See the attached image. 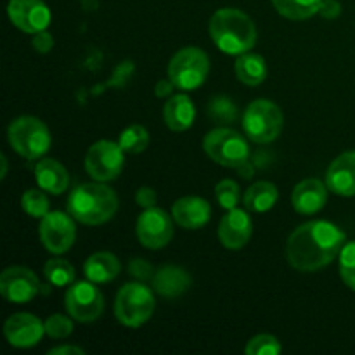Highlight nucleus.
<instances>
[{
    "label": "nucleus",
    "instance_id": "72a5a7b5",
    "mask_svg": "<svg viewBox=\"0 0 355 355\" xmlns=\"http://www.w3.org/2000/svg\"><path fill=\"white\" fill-rule=\"evenodd\" d=\"M208 113H210V116L214 118L215 121L231 123V121H234L238 110H236V106L227 99V97H215L210 103V106H208Z\"/></svg>",
    "mask_w": 355,
    "mask_h": 355
},
{
    "label": "nucleus",
    "instance_id": "58836bf2",
    "mask_svg": "<svg viewBox=\"0 0 355 355\" xmlns=\"http://www.w3.org/2000/svg\"><path fill=\"white\" fill-rule=\"evenodd\" d=\"M151 272V267L148 266V263L144 262V260H132L130 262V274L134 277H137V279H144V277H148Z\"/></svg>",
    "mask_w": 355,
    "mask_h": 355
},
{
    "label": "nucleus",
    "instance_id": "f257e3e1",
    "mask_svg": "<svg viewBox=\"0 0 355 355\" xmlns=\"http://www.w3.org/2000/svg\"><path fill=\"white\" fill-rule=\"evenodd\" d=\"M345 246V234L328 220H311L290 234L286 243L288 263L298 272H315L328 267Z\"/></svg>",
    "mask_w": 355,
    "mask_h": 355
},
{
    "label": "nucleus",
    "instance_id": "ea45409f",
    "mask_svg": "<svg viewBox=\"0 0 355 355\" xmlns=\"http://www.w3.org/2000/svg\"><path fill=\"white\" fill-rule=\"evenodd\" d=\"M49 355H85V350L75 345H61L49 350Z\"/></svg>",
    "mask_w": 355,
    "mask_h": 355
},
{
    "label": "nucleus",
    "instance_id": "f03ea898",
    "mask_svg": "<svg viewBox=\"0 0 355 355\" xmlns=\"http://www.w3.org/2000/svg\"><path fill=\"white\" fill-rule=\"evenodd\" d=\"M210 37L222 52L241 55L257 44V28L248 14L239 9H218L210 19Z\"/></svg>",
    "mask_w": 355,
    "mask_h": 355
},
{
    "label": "nucleus",
    "instance_id": "cd10ccee",
    "mask_svg": "<svg viewBox=\"0 0 355 355\" xmlns=\"http://www.w3.org/2000/svg\"><path fill=\"white\" fill-rule=\"evenodd\" d=\"M149 141H151L149 139V132L142 125H130V127H127L120 134L118 144L128 155H139V153L146 151V148L149 146Z\"/></svg>",
    "mask_w": 355,
    "mask_h": 355
},
{
    "label": "nucleus",
    "instance_id": "5701e85b",
    "mask_svg": "<svg viewBox=\"0 0 355 355\" xmlns=\"http://www.w3.org/2000/svg\"><path fill=\"white\" fill-rule=\"evenodd\" d=\"M35 180L45 193L62 194L69 186V175L55 159H42L35 166Z\"/></svg>",
    "mask_w": 355,
    "mask_h": 355
},
{
    "label": "nucleus",
    "instance_id": "a878e982",
    "mask_svg": "<svg viewBox=\"0 0 355 355\" xmlns=\"http://www.w3.org/2000/svg\"><path fill=\"white\" fill-rule=\"evenodd\" d=\"M322 0H272L277 12L286 19L305 21L319 12Z\"/></svg>",
    "mask_w": 355,
    "mask_h": 355
},
{
    "label": "nucleus",
    "instance_id": "2f4dec72",
    "mask_svg": "<svg viewBox=\"0 0 355 355\" xmlns=\"http://www.w3.org/2000/svg\"><path fill=\"white\" fill-rule=\"evenodd\" d=\"M215 196L218 205L225 210H232L239 203V186L231 179H224L215 186Z\"/></svg>",
    "mask_w": 355,
    "mask_h": 355
},
{
    "label": "nucleus",
    "instance_id": "20e7f679",
    "mask_svg": "<svg viewBox=\"0 0 355 355\" xmlns=\"http://www.w3.org/2000/svg\"><path fill=\"white\" fill-rule=\"evenodd\" d=\"M7 139L10 148L26 159H40L52 144L47 125L28 114L10 121Z\"/></svg>",
    "mask_w": 355,
    "mask_h": 355
},
{
    "label": "nucleus",
    "instance_id": "4c0bfd02",
    "mask_svg": "<svg viewBox=\"0 0 355 355\" xmlns=\"http://www.w3.org/2000/svg\"><path fill=\"white\" fill-rule=\"evenodd\" d=\"M175 83L172 82L170 78H165V80H159L158 83H156V96L159 97V99H165V97H172L173 92H175Z\"/></svg>",
    "mask_w": 355,
    "mask_h": 355
},
{
    "label": "nucleus",
    "instance_id": "9d476101",
    "mask_svg": "<svg viewBox=\"0 0 355 355\" xmlns=\"http://www.w3.org/2000/svg\"><path fill=\"white\" fill-rule=\"evenodd\" d=\"M66 312L78 322H92L104 312V297L92 281H78L64 295Z\"/></svg>",
    "mask_w": 355,
    "mask_h": 355
},
{
    "label": "nucleus",
    "instance_id": "79ce46f5",
    "mask_svg": "<svg viewBox=\"0 0 355 355\" xmlns=\"http://www.w3.org/2000/svg\"><path fill=\"white\" fill-rule=\"evenodd\" d=\"M0 165H2V172H0V179H6L7 175V158L6 156H0Z\"/></svg>",
    "mask_w": 355,
    "mask_h": 355
},
{
    "label": "nucleus",
    "instance_id": "ddd939ff",
    "mask_svg": "<svg viewBox=\"0 0 355 355\" xmlns=\"http://www.w3.org/2000/svg\"><path fill=\"white\" fill-rule=\"evenodd\" d=\"M0 293L10 304H26L40 293V281L28 267H7L0 276Z\"/></svg>",
    "mask_w": 355,
    "mask_h": 355
},
{
    "label": "nucleus",
    "instance_id": "7c9ffc66",
    "mask_svg": "<svg viewBox=\"0 0 355 355\" xmlns=\"http://www.w3.org/2000/svg\"><path fill=\"white\" fill-rule=\"evenodd\" d=\"M246 355H279L281 343L272 335H257L246 343Z\"/></svg>",
    "mask_w": 355,
    "mask_h": 355
},
{
    "label": "nucleus",
    "instance_id": "412c9836",
    "mask_svg": "<svg viewBox=\"0 0 355 355\" xmlns=\"http://www.w3.org/2000/svg\"><path fill=\"white\" fill-rule=\"evenodd\" d=\"M196 107L186 94H175L163 107V120L172 132H186L194 123Z\"/></svg>",
    "mask_w": 355,
    "mask_h": 355
},
{
    "label": "nucleus",
    "instance_id": "9b49d317",
    "mask_svg": "<svg viewBox=\"0 0 355 355\" xmlns=\"http://www.w3.org/2000/svg\"><path fill=\"white\" fill-rule=\"evenodd\" d=\"M38 234L47 252L62 255L71 248L76 239L75 218L64 211H49L44 218H40Z\"/></svg>",
    "mask_w": 355,
    "mask_h": 355
},
{
    "label": "nucleus",
    "instance_id": "c9c22d12",
    "mask_svg": "<svg viewBox=\"0 0 355 355\" xmlns=\"http://www.w3.org/2000/svg\"><path fill=\"white\" fill-rule=\"evenodd\" d=\"M156 200H158V196H156V191L151 189V187H141V189L135 193V201H137L139 207H142L144 210L146 208L155 207Z\"/></svg>",
    "mask_w": 355,
    "mask_h": 355
},
{
    "label": "nucleus",
    "instance_id": "4468645a",
    "mask_svg": "<svg viewBox=\"0 0 355 355\" xmlns=\"http://www.w3.org/2000/svg\"><path fill=\"white\" fill-rule=\"evenodd\" d=\"M10 23L24 33H38L51 24V10L44 0H10L7 6Z\"/></svg>",
    "mask_w": 355,
    "mask_h": 355
},
{
    "label": "nucleus",
    "instance_id": "0eeeda50",
    "mask_svg": "<svg viewBox=\"0 0 355 355\" xmlns=\"http://www.w3.org/2000/svg\"><path fill=\"white\" fill-rule=\"evenodd\" d=\"M156 302L153 291L142 283H128L118 291L114 315L127 328H139L151 319Z\"/></svg>",
    "mask_w": 355,
    "mask_h": 355
},
{
    "label": "nucleus",
    "instance_id": "a19ab883",
    "mask_svg": "<svg viewBox=\"0 0 355 355\" xmlns=\"http://www.w3.org/2000/svg\"><path fill=\"white\" fill-rule=\"evenodd\" d=\"M238 170H239V172H241V175L245 177V179H248V177H253V168H252V166H250L248 162H246L243 166H239Z\"/></svg>",
    "mask_w": 355,
    "mask_h": 355
},
{
    "label": "nucleus",
    "instance_id": "bb28decb",
    "mask_svg": "<svg viewBox=\"0 0 355 355\" xmlns=\"http://www.w3.org/2000/svg\"><path fill=\"white\" fill-rule=\"evenodd\" d=\"M44 276L52 286H71L75 283V267L64 259H52L45 263Z\"/></svg>",
    "mask_w": 355,
    "mask_h": 355
},
{
    "label": "nucleus",
    "instance_id": "7ed1b4c3",
    "mask_svg": "<svg viewBox=\"0 0 355 355\" xmlns=\"http://www.w3.org/2000/svg\"><path fill=\"white\" fill-rule=\"evenodd\" d=\"M68 214L83 225H103L114 217L118 196L111 187L101 182L82 184L68 198Z\"/></svg>",
    "mask_w": 355,
    "mask_h": 355
},
{
    "label": "nucleus",
    "instance_id": "6ab92c4d",
    "mask_svg": "<svg viewBox=\"0 0 355 355\" xmlns=\"http://www.w3.org/2000/svg\"><path fill=\"white\" fill-rule=\"evenodd\" d=\"M328 191V186L319 179H305L293 189L291 203L300 215H314L324 208Z\"/></svg>",
    "mask_w": 355,
    "mask_h": 355
},
{
    "label": "nucleus",
    "instance_id": "6e6552de",
    "mask_svg": "<svg viewBox=\"0 0 355 355\" xmlns=\"http://www.w3.org/2000/svg\"><path fill=\"white\" fill-rule=\"evenodd\" d=\"M210 73V59L200 47H184L175 52L168 64V78L177 90L189 92L205 83Z\"/></svg>",
    "mask_w": 355,
    "mask_h": 355
},
{
    "label": "nucleus",
    "instance_id": "4be33fe9",
    "mask_svg": "<svg viewBox=\"0 0 355 355\" xmlns=\"http://www.w3.org/2000/svg\"><path fill=\"white\" fill-rule=\"evenodd\" d=\"M121 270L120 260L116 255L110 252L92 253L83 263V272L89 281L96 284H106L110 281L116 279Z\"/></svg>",
    "mask_w": 355,
    "mask_h": 355
},
{
    "label": "nucleus",
    "instance_id": "39448f33",
    "mask_svg": "<svg viewBox=\"0 0 355 355\" xmlns=\"http://www.w3.org/2000/svg\"><path fill=\"white\" fill-rule=\"evenodd\" d=\"M283 123L281 107L267 99L253 101L243 114V130L246 137L257 144H269L276 141L283 130Z\"/></svg>",
    "mask_w": 355,
    "mask_h": 355
},
{
    "label": "nucleus",
    "instance_id": "aec40b11",
    "mask_svg": "<svg viewBox=\"0 0 355 355\" xmlns=\"http://www.w3.org/2000/svg\"><path fill=\"white\" fill-rule=\"evenodd\" d=\"M191 286V276L186 269L177 266H163L153 276V288L165 298H177Z\"/></svg>",
    "mask_w": 355,
    "mask_h": 355
},
{
    "label": "nucleus",
    "instance_id": "423d86ee",
    "mask_svg": "<svg viewBox=\"0 0 355 355\" xmlns=\"http://www.w3.org/2000/svg\"><path fill=\"white\" fill-rule=\"evenodd\" d=\"M203 149L208 158L225 168H239L250 158L248 141L232 128H215L203 139Z\"/></svg>",
    "mask_w": 355,
    "mask_h": 355
},
{
    "label": "nucleus",
    "instance_id": "b1692460",
    "mask_svg": "<svg viewBox=\"0 0 355 355\" xmlns=\"http://www.w3.org/2000/svg\"><path fill=\"white\" fill-rule=\"evenodd\" d=\"M234 71L239 82L250 87H257L267 76L266 59L260 54H255V52H245V54L238 55V59H236Z\"/></svg>",
    "mask_w": 355,
    "mask_h": 355
},
{
    "label": "nucleus",
    "instance_id": "f704fd0d",
    "mask_svg": "<svg viewBox=\"0 0 355 355\" xmlns=\"http://www.w3.org/2000/svg\"><path fill=\"white\" fill-rule=\"evenodd\" d=\"M31 45H33L35 51L40 52V54H47V52H51L52 47H54V38H52V35L49 33L47 30L38 31V33H35Z\"/></svg>",
    "mask_w": 355,
    "mask_h": 355
},
{
    "label": "nucleus",
    "instance_id": "c85d7f7f",
    "mask_svg": "<svg viewBox=\"0 0 355 355\" xmlns=\"http://www.w3.org/2000/svg\"><path fill=\"white\" fill-rule=\"evenodd\" d=\"M21 207L24 214L35 218H44L49 214V198L45 196L44 189H28L21 198Z\"/></svg>",
    "mask_w": 355,
    "mask_h": 355
},
{
    "label": "nucleus",
    "instance_id": "f8f14e48",
    "mask_svg": "<svg viewBox=\"0 0 355 355\" xmlns=\"http://www.w3.org/2000/svg\"><path fill=\"white\" fill-rule=\"evenodd\" d=\"M137 239L144 248H165L173 238V224L170 215L162 208H146L137 218L135 225Z\"/></svg>",
    "mask_w": 355,
    "mask_h": 355
},
{
    "label": "nucleus",
    "instance_id": "dca6fc26",
    "mask_svg": "<svg viewBox=\"0 0 355 355\" xmlns=\"http://www.w3.org/2000/svg\"><path fill=\"white\" fill-rule=\"evenodd\" d=\"M252 232V218L246 214V210H239V208L227 210L218 225V239L222 246L227 250H241L243 246L248 245Z\"/></svg>",
    "mask_w": 355,
    "mask_h": 355
},
{
    "label": "nucleus",
    "instance_id": "473e14b6",
    "mask_svg": "<svg viewBox=\"0 0 355 355\" xmlns=\"http://www.w3.org/2000/svg\"><path fill=\"white\" fill-rule=\"evenodd\" d=\"M71 315L62 314H52L45 321V335L51 336L52 340H64L73 333V322Z\"/></svg>",
    "mask_w": 355,
    "mask_h": 355
},
{
    "label": "nucleus",
    "instance_id": "1a4fd4ad",
    "mask_svg": "<svg viewBox=\"0 0 355 355\" xmlns=\"http://www.w3.org/2000/svg\"><path fill=\"white\" fill-rule=\"evenodd\" d=\"M125 165V151L118 142L97 141L85 155V170L97 182L114 180Z\"/></svg>",
    "mask_w": 355,
    "mask_h": 355
},
{
    "label": "nucleus",
    "instance_id": "393cba45",
    "mask_svg": "<svg viewBox=\"0 0 355 355\" xmlns=\"http://www.w3.org/2000/svg\"><path fill=\"white\" fill-rule=\"evenodd\" d=\"M277 198H279L277 187L272 182L262 180V182H255L246 189L243 203H245L246 210L253 211V214H263L276 205Z\"/></svg>",
    "mask_w": 355,
    "mask_h": 355
},
{
    "label": "nucleus",
    "instance_id": "2eb2a0df",
    "mask_svg": "<svg viewBox=\"0 0 355 355\" xmlns=\"http://www.w3.org/2000/svg\"><path fill=\"white\" fill-rule=\"evenodd\" d=\"M3 333L7 342L16 349H31L45 335V322H42L37 315L19 312L7 319Z\"/></svg>",
    "mask_w": 355,
    "mask_h": 355
},
{
    "label": "nucleus",
    "instance_id": "e433bc0d",
    "mask_svg": "<svg viewBox=\"0 0 355 355\" xmlns=\"http://www.w3.org/2000/svg\"><path fill=\"white\" fill-rule=\"evenodd\" d=\"M342 12V6L336 0H322L321 9H319V14L326 19H335V17L340 16Z\"/></svg>",
    "mask_w": 355,
    "mask_h": 355
},
{
    "label": "nucleus",
    "instance_id": "a211bd4d",
    "mask_svg": "<svg viewBox=\"0 0 355 355\" xmlns=\"http://www.w3.org/2000/svg\"><path fill=\"white\" fill-rule=\"evenodd\" d=\"M211 208L207 200L200 196H184L177 200L172 207V217L180 227L196 231L205 227L210 220Z\"/></svg>",
    "mask_w": 355,
    "mask_h": 355
},
{
    "label": "nucleus",
    "instance_id": "c756f323",
    "mask_svg": "<svg viewBox=\"0 0 355 355\" xmlns=\"http://www.w3.org/2000/svg\"><path fill=\"white\" fill-rule=\"evenodd\" d=\"M338 269L345 286L355 291V241L345 243V246L342 248Z\"/></svg>",
    "mask_w": 355,
    "mask_h": 355
},
{
    "label": "nucleus",
    "instance_id": "f3484780",
    "mask_svg": "<svg viewBox=\"0 0 355 355\" xmlns=\"http://www.w3.org/2000/svg\"><path fill=\"white\" fill-rule=\"evenodd\" d=\"M326 186L338 196H355V151H347L333 159L326 172Z\"/></svg>",
    "mask_w": 355,
    "mask_h": 355
}]
</instances>
